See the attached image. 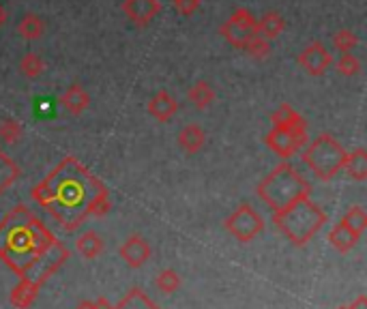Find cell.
<instances>
[{
	"label": "cell",
	"instance_id": "obj_1",
	"mask_svg": "<svg viewBox=\"0 0 367 309\" xmlns=\"http://www.w3.org/2000/svg\"><path fill=\"white\" fill-rule=\"evenodd\" d=\"M106 191L103 183L73 157H67L50 177L32 189V200L43 206L65 230H75L88 217V204Z\"/></svg>",
	"mask_w": 367,
	"mask_h": 309
},
{
	"label": "cell",
	"instance_id": "obj_2",
	"mask_svg": "<svg viewBox=\"0 0 367 309\" xmlns=\"http://www.w3.org/2000/svg\"><path fill=\"white\" fill-rule=\"evenodd\" d=\"M56 243L54 235L43 226V221L34 217V212L17 204L5 219L0 221V260L22 279L28 268L41 258L46 251Z\"/></svg>",
	"mask_w": 367,
	"mask_h": 309
},
{
	"label": "cell",
	"instance_id": "obj_3",
	"mask_svg": "<svg viewBox=\"0 0 367 309\" xmlns=\"http://www.w3.org/2000/svg\"><path fill=\"white\" fill-rule=\"evenodd\" d=\"M273 223L290 243L301 247L312 241V237L326 223V215L318 204L303 198L281 210H275Z\"/></svg>",
	"mask_w": 367,
	"mask_h": 309
},
{
	"label": "cell",
	"instance_id": "obj_4",
	"mask_svg": "<svg viewBox=\"0 0 367 309\" xmlns=\"http://www.w3.org/2000/svg\"><path fill=\"white\" fill-rule=\"evenodd\" d=\"M309 193H312V189H309L307 181L290 163H279L258 185L260 200L270 206L273 212L295 204L297 200L309 198Z\"/></svg>",
	"mask_w": 367,
	"mask_h": 309
},
{
	"label": "cell",
	"instance_id": "obj_5",
	"mask_svg": "<svg viewBox=\"0 0 367 309\" xmlns=\"http://www.w3.org/2000/svg\"><path fill=\"white\" fill-rule=\"evenodd\" d=\"M301 157H303L305 166L312 170L318 179L331 181L333 177H337V172H341V168H344L346 150L333 138V135L322 133V135H318L316 140L305 144Z\"/></svg>",
	"mask_w": 367,
	"mask_h": 309
},
{
	"label": "cell",
	"instance_id": "obj_6",
	"mask_svg": "<svg viewBox=\"0 0 367 309\" xmlns=\"http://www.w3.org/2000/svg\"><path fill=\"white\" fill-rule=\"evenodd\" d=\"M226 230L232 237L241 243H249L254 241L260 232L264 230V219L260 212L249 206V204H241L232 215L226 219Z\"/></svg>",
	"mask_w": 367,
	"mask_h": 309
},
{
	"label": "cell",
	"instance_id": "obj_7",
	"mask_svg": "<svg viewBox=\"0 0 367 309\" xmlns=\"http://www.w3.org/2000/svg\"><path fill=\"white\" fill-rule=\"evenodd\" d=\"M219 32L224 34V39L232 48L243 50L249 39L256 34V17L251 15L249 9L239 7V9L232 11V15L221 24Z\"/></svg>",
	"mask_w": 367,
	"mask_h": 309
},
{
	"label": "cell",
	"instance_id": "obj_8",
	"mask_svg": "<svg viewBox=\"0 0 367 309\" xmlns=\"http://www.w3.org/2000/svg\"><path fill=\"white\" fill-rule=\"evenodd\" d=\"M264 142L270 150L277 154V157L290 159L292 154L303 150L305 144L309 142L307 127H301V129H277V127H273L266 133Z\"/></svg>",
	"mask_w": 367,
	"mask_h": 309
},
{
	"label": "cell",
	"instance_id": "obj_9",
	"mask_svg": "<svg viewBox=\"0 0 367 309\" xmlns=\"http://www.w3.org/2000/svg\"><path fill=\"white\" fill-rule=\"evenodd\" d=\"M67 260H69V249H67L61 241H56V243L46 251V254L28 268V273H26L22 279L32 281V283H37V286H43Z\"/></svg>",
	"mask_w": 367,
	"mask_h": 309
},
{
	"label": "cell",
	"instance_id": "obj_10",
	"mask_svg": "<svg viewBox=\"0 0 367 309\" xmlns=\"http://www.w3.org/2000/svg\"><path fill=\"white\" fill-rule=\"evenodd\" d=\"M297 63L309 73V75H324L333 67V56L320 41H312L297 58Z\"/></svg>",
	"mask_w": 367,
	"mask_h": 309
},
{
	"label": "cell",
	"instance_id": "obj_11",
	"mask_svg": "<svg viewBox=\"0 0 367 309\" xmlns=\"http://www.w3.org/2000/svg\"><path fill=\"white\" fill-rule=\"evenodd\" d=\"M150 254H152V249H150L148 241H146L144 237H140V235L127 237V239L121 243V247H119V256H121L123 262H125L127 266H131V268H142V266L148 262Z\"/></svg>",
	"mask_w": 367,
	"mask_h": 309
},
{
	"label": "cell",
	"instance_id": "obj_12",
	"mask_svg": "<svg viewBox=\"0 0 367 309\" xmlns=\"http://www.w3.org/2000/svg\"><path fill=\"white\" fill-rule=\"evenodd\" d=\"M123 11L133 24L146 26L161 13V3L159 0H125Z\"/></svg>",
	"mask_w": 367,
	"mask_h": 309
},
{
	"label": "cell",
	"instance_id": "obj_13",
	"mask_svg": "<svg viewBox=\"0 0 367 309\" xmlns=\"http://www.w3.org/2000/svg\"><path fill=\"white\" fill-rule=\"evenodd\" d=\"M177 112H179V103L168 90H159V92H155L150 97L148 114L152 116V119H157L159 123H168Z\"/></svg>",
	"mask_w": 367,
	"mask_h": 309
},
{
	"label": "cell",
	"instance_id": "obj_14",
	"mask_svg": "<svg viewBox=\"0 0 367 309\" xmlns=\"http://www.w3.org/2000/svg\"><path fill=\"white\" fill-rule=\"evenodd\" d=\"M341 170L346 172L348 179H353L357 183L367 181V152H365V148H357L353 152H346Z\"/></svg>",
	"mask_w": 367,
	"mask_h": 309
},
{
	"label": "cell",
	"instance_id": "obj_15",
	"mask_svg": "<svg viewBox=\"0 0 367 309\" xmlns=\"http://www.w3.org/2000/svg\"><path fill=\"white\" fill-rule=\"evenodd\" d=\"M88 103H90V97L84 90V86H80V84H71L61 97V106L73 116L82 114L88 108Z\"/></svg>",
	"mask_w": 367,
	"mask_h": 309
},
{
	"label": "cell",
	"instance_id": "obj_16",
	"mask_svg": "<svg viewBox=\"0 0 367 309\" xmlns=\"http://www.w3.org/2000/svg\"><path fill=\"white\" fill-rule=\"evenodd\" d=\"M39 290H41V286H37L32 281H26V279H19L17 286L11 290L9 301H11V305L15 309H28L37 301Z\"/></svg>",
	"mask_w": 367,
	"mask_h": 309
},
{
	"label": "cell",
	"instance_id": "obj_17",
	"mask_svg": "<svg viewBox=\"0 0 367 309\" xmlns=\"http://www.w3.org/2000/svg\"><path fill=\"white\" fill-rule=\"evenodd\" d=\"M179 144H181V148H183L185 152L196 154V152H200V150L204 148V144H206V133H204V129H202L200 125L191 123V125H187V127L181 129V133H179Z\"/></svg>",
	"mask_w": 367,
	"mask_h": 309
},
{
	"label": "cell",
	"instance_id": "obj_18",
	"mask_svg": "<svg viewBox=\"0 0 367 309\" xmlns=\"http://www.w3.org/2000/svg\"><path fill=\"white\" fill-rule=\"evenodd\" d=\"M286 28V22L281 13L277 11H266L260 19H256V34L264 37L266 41H273V39H277Z\"/></svg>",
	"mask_w": 367,
	"mask_h": 309
},
{
	"label": "cell",
	"instance_id": "obj_19",
	"mask_svg": "<svg viewBox=\"0 0 367 309\" xmlns=\"http://www.w3.org/2000/svg\"><path fill=\"white\" fill-rule=\"evenodd\" d=\"M270 123H273V127H277V129H301V127H307L303 116L288 103H281L273 112V116H270Z\"/></svg>",
	"mask_w": 367,
	"mask_h": 309
},
{
	"label": "cell",
	"instance_id": "obj_20",
	"mask_svg": "<svg viewBox=\"0 0 367 309\" xmlns=\"http://www.w3.org/2000/svg\"><path fill=\"white\" fill-rule=\"evenodd\" d=\"M328 243H331L339 254H348V251H353L359 243V237L355 232L348 230L341 221L333 226V230L328 232Z\"/></svg>",
	"mask_w": 367,
	"mask_h": 309
},
{
	"label": "cell",
	"instance_id": "obj_21",
	"mask_svg": "<svg viewBox=\"0 0 367 309\" xmlns=\"http://www.w3.org/2000/svg\"><path fill=\"white\" fill-rule=\"evenodd\" d=\"M75 247H77V251H80L82 258L95 260V258H99L103 251V239L97 235L95 230H88V232H84V235H80Z\"/></svg>",
	"mask_w": 367,
	"mask_h": 309
},
{
	"label": "cell",
	"instance_id": "obj_22",
	"mask_svg": "<svg viewBox=\"0 0 367 309\" xmlns=\"http://www.w3.org/2000/svg\"><path fill=\"white\" fill-rule=\"evenodd\" d=\"M187 99H189V103H193L198 110H206L212 101H215V90H212V86L208 82L200 80V82H196V84L189 88Z\"/></svg>",
	"mask_w": 367,
	"mask_h": 309
},
{
	"label": "cell",
	"instance_id": "obj_23",
	"mask_svg": "<svg viewBox=\"0 0 367 309\" xmlns=\"http://www.w3.org/2000/svg\"><path fill=\"white\" fill-rule=\"evenodd\" d=\"M112 309H159L157 305H155L140 288H131L129 292L116 303Z\"/></svg>",
	"mask_w": 367,
	"mask_h": 309
},
{
	"label": "cell",
	"instance_id": "obj_24",
	"mask_svg": "<svg viewBox=\"0 0 367 309\" xmlns=\"http://www.w3.org/2000/svg\"><path fill=\"white\" fill-rule=\"evenodd\" d=\"M17 32L22 34L24 39H28V41H34V39H41L46 34V24H43V19L39 15L28 13V15H24L22 19H19Z\"/></svg>",
	"mask_w": 367,
	"mask_h": 309
},
{
	"label": "cell",
	"instance_id": "obj_25",
	"mask_svg": "<svg viewBox=\"0 0 367 309\" xmlns=\"http://www.w3.org/2000/svg\"><path fill=\"white\" fill-rule=\"evenodd\" d=\"M19 179V168L15 166V161L5 154V150L0 148V196Z\"/></svg>",
	"mask_w": 367,
	"mask_h": 309
},
{
	"label": "cell",
	"instance_id": "obj_26",
	"mask_svg": "<svg viewBox=\"0 0 367 309\" xmlns=\"http://www.w3.org/2000/svg\"><path fill=\"white\" fill-rule=\"evenodd\" d=\"M341 223L350 232H355V235L361 239L363 232L367 230V212H365V208L359 206V204L350 206V208L346 210V215L341 217Z\"/></svg>",
	"mask_w": 367,
	"mask_h": 309
},
{
	"label": "cell",
	"instance_id": "obj_27",
	"mask_svg": "<svg viewBox=\"0 0 367 309\" xmlns=\"http://www.w3.org/2000/svg\"><path fill=\"white\" fill-rule=\"evenodd\" d=\"M155 286L163 295H174L181 288V277L174 268H163L161 273L155 277Z\"/></svg>",
	"mask_w": 367,
	"mask_h": 309
},
{
	"label": "cell",
	"instance_id": "obj_28",
	"mask_svg": "<svg viewBox=\"0 0 367 309\" xmlns=\"http://www.w3.org/2000/svg\"><path fill=\"white\" fill-rule=\"evenodd\" d=\"M19 71H22V75L30 77V80H34V77H39L43 71H46V61L39 54L34 52H28L22 61H19Z\"/></svg>",
	"mask_w": 367,
	"mask_h": 309
},
{
	"label": "cell",
	"instance_id": "obj_29",
	"mask_svg": "<svg viewBox=\"0 0 367 309\" xmlns=\"http://www.w3.org/2000/svg\"><path fill=\"white\" fill-rule=\"evenodd\" d=\"M359 46V34L353 32L350 28H341L333 34V48L341 54L353 52Z\"/></svg>",
	"mask_w": 367,
	"mask_h": 309
},
{
	"label": "cell",
	"instance_id": "obj_30",
	"mask_svg": "<svg viewBox=\"0 0 367 309\" xmlns=\"http://www.w3.org/2000/svg\"><path fill=\"white\" fill-rule=\"evenodd\" d=\"M24 133V125L15 119H5L0 123V140L5 144H17Z\"/></svg>",
	"mask_w": 367,
	"mask_h": 309
},
{
	"label": "cell",
	"instance_id": "obj_31",
	"mask_svg": "<svg viewBox=\"0 0 367 309\" xmlns=\"http://www.w3.org/2000/svg\"><path fill=\"white\" fill-rule=\"evenodd\" d=\"M243 52H247L251 58H256V61H264V58L270 56V41H266L260 34H254L243 48Z\"/></svg>",
	"mask_w": 367,
	"mask_h": 309
},
{
	"label": "cell",
	"instance_id": "obj_32",
	"mask_svg": "<svg viewBox=\"0 0 367 309\" xmlns=\"http://www.w3.org/2000/svg\"><path fill=\"white\" fill-rule=\"evenodd\" d=\"M335 69L337 73L346 75V77H353L357 73H361V61H359V56L353 54V52H348V54H341L337 58V63H335Z\"/></svg>",
	"mask_w": 367,
	"mask_h": 309
},
{
	"label": "cell",
	"instance_id": "obj_33",
	"mask_svg": "<svg viewBox=\"0 0 367 309\" xmlns=\"http://www.w3.org/2000/svg\"><path fill=\"white\" fill-rule=\"evenodd\" d=\"M110 210H112V200H110V193L106 189L99 193V196H95L92 202L88 204V217H106Z\"/></svg>",
	"mask_w": 367,
	"mask_h": 309
},
{
	"label": "cell",
	"instance_id": "obj_34",
	"mask_svg": "<svg viewBox=\"0 0 367 309\" xmlns=\"http://www.w3.org/2000/svg\"><path fill=\"white\" fill-rule=\"evenodd\" d=\"M198 7H200V0H174V9L181 15H191Z\"/></svg>",
	"mask_w": 367,
	"mask_h": 309
},
{
	"label": "cell",
	"instance_id": "obj_35",
	"mask_svg": "<svg viewBox=\"0 0 367 309\" xmlns=\"http://www.w3.org/2000/svg\"><path fill=\"white\" fill-rule=\"evenodd\" d=\"M348 309H367V297L365 295H361L350 307H348Z\"/></svg>",
	"mask_w": 367,
	"mask_h": 309
},
{
	"label": "cell",
	"instance_id": "obj_36",
	"mask_svg": "<svg viewBox=\"0 0 367 309\" xmlns=\"http://www.w3.org/2000/svg\"><path fill=\"white\" fill-rule=\"evenodd\" d=\"M95 305H97V309H112V307H114L106 297H99V299L95 301Z\"/></svg>",
	"mask_w": 367,
	"mask_h": 309
},
{
	"label": "cell",
	"instance_id": "obj_37",
	"mask_svg": "<svg viewBox=\"0 0 367 309\" xmlns=\"http://www.w3.org/2000/svg\"><path fill=\"white\" fill-rule=\"evenodd\" d=\"M75 309H97V305H95V301L84 299V301H80V303L75 305Z\"/></svg>",
	"mask_w": 367,
	"mask_h": 309
},
{
	"label": "cell",
	"instance_id": "obj_38",
	"mask_svg": "<svg viewBox=\"0 0 367 309\" xmlns=\"http://www.w3.org/2000/svg\"><path fill=\"white\" fill-rule=\"evenodd\" d=\"M7 17H9V13H7V9L0 5V26H3L5 22H7Z\"/></svg>",
	"mask_w": 367,
	"mask_h": 309
},
{
	"label": "cell",
	"instance_id": "obj_39",
	"mask_svg": "<svg viewBox=\"0 0 367 309\" xmlns=\"http://www.w3.org/2000/svg\"><path fill=\"white\" fill-rule=\"evenodd\" d=\"M337 309H348V307H337Z\"/></svg>",
	"mask_w": 367,
	"mask_h": 309
}]
</instances>
